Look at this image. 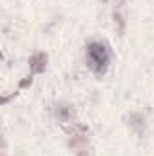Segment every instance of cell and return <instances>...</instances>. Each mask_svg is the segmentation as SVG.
<instances>
[{"label": "cell", "mask_w": 154, "mask_h": 156, "mask_svg": "<svg viewBox=\"0 0 154 156\" xmlns=\"http://www.w3.org/2000/svg\"><path fill=\"white\" fill-rule=\"evenodd\" d=\"M85 58H87V66L91 67L93 73L103 75L107 71V66H109V60H111V53H109V47L105 44H102V42H91L87 45Z\"/></svg>", "instance_id": "6da1fadb"}, {"label": "cell", "mask_w": 154, "mask_h": 156, "mask_svg": "<svg viewBox=\"0 0 154 156\" xmlns=\"http://www.w3.org/2000/svg\"><path fill=\"white\" fill-rule=\"evenodd\" d=\"M54 116H56L58 122L67 123V122H73V118H75V111H73V107H71V105L56 104V107H54Z\"/></svg>", "instance_id": "7a4b0ae2"}, {"label": "cell", "mask_w": 154, "mask_h": 156, "mask_svg": "<svg viewBox=\"0 0 154 156\" xmlns=\"http://www.w3.org/2000/svg\"><path fill=\"white\" fill-rule=\"evenodd\" d=\"M45 62H47V56H45L44 53H37V55H33L31 60H29V64H31V71H33V73H42V71L45 69Z\"/></svg>", "instance_id": "3957f363"}, {"label": "cell", "mask_w": 154, "mask_h": 156, "mask_svg": "<svg viewBox=\"0 0 154 156\" xmlns=\"http://www.w3.org/2000/svg\"><path fill=\"white\" fill-rule=\"evenodd\" d=\"M131 125L138 131V133H143V129H145V120H143V116L142 115H132L131 116Z\"/></svg>", "instance_id": "277c9868"}]
</instances>
